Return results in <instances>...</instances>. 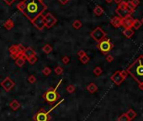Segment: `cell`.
Returning a JSON list of instances; mask_svg holds the SVG:
<instances>
[{"label":"cell","mask_w":143,"mask_h":121,"mask_svg":"<svg viewBox=\"0 0 143 121\" xmlns=\"http://www.w3.org/2000/svg\"><path fill=\"white\" fill-rule=\"evenodd\" d=\"M82 23H81V21L80 20H75L74 22L73 23V27L75 29H79L80 28L82 27Z\"/></svg>","instance_id":"4316f807"},{"label":"cell","mask_w":143,"mask_h":121,"mask_svg":"<svg viewBox=\"0 0 143 121\" xmlns=\"http://www.w3.org/2000/svg\"><path fill=\"white\" fill-rule=\"evenodd\" d=\"M28 81L30 83H35V82H36V77L34 75H30V77H28Z\"/></svg>","instance_id":"e575fe53"},{"label":"cell","mask_w":143,"mask_h":121,"mask_svg":"<svg viewBox=\"0 0 143 121\" xmlns=\"http://www.w3.org/2000/svg\"><path fill=\"white\" fill-rule=\"evenodd\" d=\"M123 34L126 38H131L134 35V30H132V29H125L123 30Z\"/></svg>","instance_id":"7402d4cb"},{"label":"cell","mask_w":143,"mask_h":121,"mask_svg":"<svg viewBox=\"0 0 143 121\" xmlns=\"http://www.w3.org/2000/svg\"><path fill=\"white\" fill-rule=\"evenodd\" d=\"M66 89H67V91L69 93H73L75 92V89H76V88H75V87L73 86V85L70 84V85H68V86L67 87V88H66Z\"/></svg>","instance_id":"4dcf8cb0"},{"label":"cell","mask_w":143,"mask_h":121,"mask_svg":"<svg viewBox=\"0 0 143 121\" xmlns=\"http://www.w3.org/2000/svg\"><path fill=\"white\" fill-rule=\"evenodd\" d=\"M14 23L13 20L10 19L6 20L5 22L4 23V27L6 29H8V30H11L14 28Z\"/></svg>","instance_id":"2e32d148"},{"label":"cell","mask_w":143,"mask_h":121,"mask_svg":"<svg viewBox=\"0 0 143 121\" xmlns=\"http://www.w3.org/2000/svg\"><path fill=\"white\" fill-rule=\"evenodd\" d=\"M43 19H44V23H45V27H46L47 29H50L52 26L54 25L56 23L57 19L55 18L51 13L46 14V15H43Z\"/></svg>","instance_id":"52a82bcc"},{"label":"cell","mask_w":143,"mask_h":121,"mask_svg":"<svg viewBox=\"0 0 143 121\" xmlns=\"http://www.w3.org/2000/svg\"><path fill=\"white\" fill-rule=\"evenodd\" d=\"M126 8H127V11H128L129 14H131L135 12V9L136 7L133 5V4L131 3V1H128L126 2Z\"/></svg>","instance_id":"d6986e66"},{"label":"cell","mask_w":143,"mask_h":121,"mask_svg":"<svg viewBox=\"0 0 143 121\" xmlns=\"http://www.w3.org/2000/svg\"><path fill=\"white\" fill-rule=\"evenodd\" d=\"M127 115V117H128V119H130V121H131L132 119H134L136 117V113L134 111L132 108H130V109L127 111V113L125 114Z\"/></svg>","instance_id":"ffe728a7"},{"label":"cell","mask_w":143,"mask_h":121,"mask_svg":"<svg viewBox=\"0 0 143 121\" xmlns=\"http://www.w3.org/2000/svg\"><path fill=\"white\" fill-rule=\"evenodd\" d=\"M93 13H94V14L97 15V16H101V15L104 14V9H103V8L101 7V6L98 5L93 9Z\"/></svg>","instance_id":"44dd1931"},{"label":"cell","mask_w":143,"mask_h":121,"mask_svg":"<svg viewBox=\"0 0 143 121\" xmlns=\"http://www.w3.org/2000/svg\"><path fill=\"white\" fill-rule=\"evenodd\" d=\"M9 51L10 52V55H14V54L18 53V50H17V45H14V46H11L9 48ZM20 53V52H19Z\"/></svg>","instance_id":"d4e9b609"},{"label":"cell","mask_w":143,"mask_h":121,"mask_svg":"<svg viewBox=\"0 0 143 121\" xmlns=\"http://www.w3.org/2000/svg\"><path fill=\"white\" fill-rule=\"evenodd\" d=\"M32 24L35 25V27L36 28V29H41H41L45 27V23H44V19H43V14L40 15L39 17H37V18L35 19L33 22H32Z\"/></svg>","instance_id":"7c38bea8"},{"label":"cell","mask_w":143,"mask_h":121,"mask_svg":"<svg viewBox=\"0 0 143 121\" xmlns=\"http://www.w3.org/2000/svg\"><path fill=\"white\" fill-rule=\"evenodd\" d=\"M58 1H59L61 4H66L67 3L69 2V0H58Z\"/></svg>","instance_id":"b9f144b4"},{"label":"cell","mask_w":143,"mask_h":121,"mask_svg":"<svg viewBox=\"0 0 143 121\" xmlns=\"http://www.w3.org/2000/svg\"><path fill=\"white\" fill-rule=\"evenodd\" d=\"M52 50H53V48H52L49 44H46V45H45V46H43L42 51L44 52V53H46V54H50L51 52L52 51Z\"/></svg>","instance_id":"cb8c5ba5"},{"label":"cell","mask_w":143,"mask_h":121,"mask_svg":"<svg viewBox=\"0 0 143 121\" xmlns=\"http://www.w3.org/2000/svg\"><path fill=\"white\" fill-rule=\"evenodd\" d=\"M141 25H142V24H141V22L140 21L139 19H135L133 20L132 27H133L135 29H139L141 27Z\"/></svg>","instance_id":"603a6c76"},{"label":"cell","mask_w":143,"mask_h":121,"mask_svg":"<svg viewBox=\"0 0 143 121\" xmlns=\"http://www.w3.org/2000/svg\"><path fill=\"white\" fill-rule=\"evenodd\" d=\"M25 60H26V57L24 55V53H23L19 56V58H17L16 60H15V64H16V66H19V67H22L24 65V63H25Z\"/></svg>","instance_id":"5bb4252c"},{"label":"cell","mask_w":143,"mask_h":121,"mask_svg":"<svg viewBox=\"0 0 143 121\" xmlns=\"http://www.w3.org/2000/svg\"><path fill=\"white\" fill-rule=\"evenodd\" d=\"M110 24L114 26L115 28H119L122 24V18L119 16H115L110 20Z\"/></svg>","instance_id":"4fadbf2b"},{"label":"cell","mask_w":143,"mask_h":121,"mask_svg":"<svg viewBox=\"0 0 143 121\" xmlns=\"http://www.w3.org/2000/svg\"><path fill=\"white\" fill-rule=\"evenodd\" d=\"M90 36H91L96 42L99 43L101 40H104L106 37V33L104 31V29H103L102 28L97 27L91 32Z\"/></svg>","instance_id":"5b68a950"},{"label":"cell","mask_w":143,"mask_h":121,"mask_svg":"<svg viewBox=\"0 0 143 121\" xmlns=\"http://www.w3.org/2000/svg\"><path fill=\"white\" fill-rule=\"evenodd\" d=\"M126 72L138 83H143V55H141L127 68Z\"/></svg>","instance_id":"7a4b0ae2"},{"label":"cell","mask_w":143,"mask_h":121,"mask_svg":"<svg viewBox=\"0 0 143 121\" xmlns=\"http://www.w3.org/2000/svg\"><path fill=\"white\" fill-rule=\"evenodd\" d=\"M78 56H79V58H81V57H83V56H86L87 54H86V52L84 51L81 50V51H78Z\"/></svg>","instance_id":"74e56055"},{"label":"cell","mask_w":143,"mask_h":121,"mask_svg":"<svg viewBox=\"0 0 143 121\" xmlns=\"http://www.w3.org/2000/svg\"><path fill=\"white\" fill-rule=\"evenodd\" d=\"M120 74H121V76H122V77L124 79L126 78L127 76H128V73H127V72L125 71V70H122V71H120Z\"/></svg>","instance_id":"8d00e7d4"},{"label":"cell","mask_w":143,"mask_h":121,"mask_svg":"<svg viewBox=\"0 0 143 121\" xmlns=\"http://www.w3.org/2000/svg\"><path fill=\"white\" fill-rule=\"evenodd\" d=\"M42 98L46 100V103L52 105L57 102L58 99L61 98V95L56 92V90L55 88H51L50 90H48L47 92H46L43 94Z\"/></svg>","instance_id":"3957f363"},{"label":"cell","mask_w":143,"mask_h":121,"mask_svg":"<svg viewBox=\"0 0 143 121\" xmlns=\"http://www.w3.org/2000/svg\"><path fill=\"white\" fill-rule=\"evenodd\" d=\"M9 107L12 108L13 110H14V111H16V110H18L19 108V107H20V103L18 102V101L16 100V99H14V100L11 101V103H9Z\"/></svg>","instance_id":"ac0fdd59"},{"label":"cell","mask_w":143,"mask_h":121,"mask_svg":"<svg viewBox=\"0 0 143 121\" xmlns=\"http://www.w3.org/2000/svg\"><path fill=\"white\" fill-rule=\"evenodd\" d=\"M106 60H107L108 62H112L114 60V57L112 56L111 55H107V56H106Z\"/></svg>","instance_id":"f35d334b"},{"label":"cell","mask_w":143,"mask_h":121,"mask_svg":"<svg viewBox=\"0 0 143 121\" xmlns=\"http://www.w3.org/2000/svg\"><path fill=\"white\" fill-rule=\"evenodd\" d=\"M134 19L132 18L131 14H127L125 18H122V24L121 26L125 29H132V24H133Z\"/></svg>","instance_id":"30bf717a"},{"label":"cell","mask_w":143,"mask_h":121,"mask_svg":"<svg viewBox=\"0 0 143 121\" xmlns=\"http://www.w3.org/2000/svg\"><path fill=\"white\" fill-rule=\"evenodd\" d=\"M110 79H111V80L113 81L114 83L117 85V86H120V85L125 80V79L122 77V76H121L120 71H116V72H115V73L111 76Z\"/></svg>","instance_id":"8fae6325"},{"label":"cell","mask_w":143,"mask_h":121,"mask_svg":"<svg viewBox=\"0 0 143 121\" xmlns=\"http://www.w3.org/2000/svg\"><path fill=\"white\" fill-rule=\"evenodd\" d=\"M24 4L22 13L30 22H33L47 9L46 5L39 0H24Z\"/></svg>","instance_id":"6da1fadb"},{"label":"cell","mask_w":143,"mask_h":121,"mask_svg":"<svg viewBox=\"0 0 143 121\" xmlns=\"http://www.w3.org/2000/svg\"><path fill=\"white\" fill-rule=\"evenodd\" d=\"M87 90L90 93H94L95 92L98 91V87H97V85L94 84L93 83H91L88 85Z\"/></svg>","instance_id":"e0dca14e"},{"label":"cell","mask_w":143,"mask_h":121,"mask_svg":"<svg viewBox=\"0 0 143 121\" xmlns=\"http://www.w3.org/2000/svg\"><path fill=\"white\" fill-rule=\"evenodd\" d=\"M4 1L6 4H8V5H12L15 0H4Z\"/></svg>","instance_id":"ab89813d"},{"label":"cell","mask_w":143,"mask_h":121,"mask_svg":"<svg viewBox=\"0 0 143 121\" xmlns=\"http://www.w3.org/2000/svg\"><path fill=\"white\" fill-rule=\"evenodd\" d=\"M0 85H1V87L5 90L6 92H9L10 90L15 86V83L14 81L12 80L9 77H7L1 82Z\"/></svg>","instance_id":"ba28073f"},{"label":"cell","mask_w":143,"mask_h":121,"mask_svg":"<svg viewBox=\"0 0 143 121\" xmlns=\"http://www.w3.org/2000/svg\"><path fill=\"white\" fill-rule=\"evenodd\" d=\"M105 1H106L107 3H108V4H110V3L113 2V0H105Z\"/></svg>","instance_id":"f6af8a7d"},{"label":"cell","mask_w":143,"mask_h":121,"mask_svg":"<svg viewBox=\"0 0 143 121\" xmlns=\"http://www.w3.org/2000/svg\"><path fill=\"white\" fill-rule=\"evenodd\" d=\"M131 3L135 7H136L140 4V0H131Z\"/></svg>","instance_id":"60d3db41"},{"label":"cell","mask_w":143,"mask_h":121,"mask_svg":"<svg viewBox=\"0 0 143 121\" xmlns=\"http://www.w3.org/2000/svg\"><path fill=\"white\" fill-rule=\"evenodd\" d=\"M17 50H18V51L20 52V53H24V50H25V47H24L23 45L19 44V45H17Z\"/></svg>","instance_id":"836d02e7"},{"label":"cell","mask_w":143,"mask_h":121,"mask_svg":"<svg viewBox=\"0 0 143 121\" xmlns=\"http://www.w3.org/2000/svg\"><path fill=\"white\" fill-rule=\"evenodd\" d=\"M24 55L25 56L26 59H27V58H30V57H31V56H36V53H35V51L31 47H27V48H25V50H24Z\"/></svg>","instance_id":"9a60e30c"},{"label":"cell","mask_w":143,"mask_h":121,"mask_svg":"<svg viewBox=\"0 0 143 121\" xmlns=\"http://www.w3.org/2000/svg\"><path fill=\"white\" fill-rule=\"evenodd\" d=\"M42 73L44 74L45 76H49L51 73V68H49L48 66H46V67L42 70Z\"/></svg>","instance_id":"f1b7e54d"},{"label":"cell","mask_w":143,"mask_h":121,"mask_svg":"<svg viewBox=\"0 0 143 121\" xmlns=\"http://www.w3.org/2000/svg\"><path fill=\"white\" fill-rule=\"evenodd\" d=\"M138 87L141 90H143V83H138Z\"/></svg>","instance_id":"7bdbcfd3"},{"label":"cell","mask_w":143,"mask_h":121,"mask_svg":"<svg viewBox=\"0 0 143 121\" xmlns=\"http://www.w3.org/2000/svg\"><path fill=\"white\" fill-rule=\"evenodd\" d=\"M103 73V69L100 67V66H96V67L93 69V74L97 77L100 76L101 74Z\"/></svg>","instance_id":"484cf974"},{"label":"cell","mask_w":143,"mask_h":121,"mask_svg":"<svg viewBox=\"0 0 143 121\" xmlns=\"http://www.w3.org/2000/svg\"><path fill=\"white\" fill-rule=\"evenodd\" d=\"M62 60V62L65 65H67L69 63V61H70V58L68 56H65L62 57V60Z\"/></svg>","instance_id":"d590c367"},{"label":"cell","mask_w":143,"mask_h":121,"mask_svg":"<svg viewBox=\"0 0 143 121\" xmlns=\"http://www.w3.org/2000/svg\"><path fill=\"white\" fill-rule=\"evenodd\" d=\"M113 1H114L115 3H116L117 4H120L121 2H122V0H113Z\"/></svg>","instance_id":"ee69618b"},{"label":"cell","mask_w":143,"mask_h":121,"mask_svg":"<svg viewBox=\"0 0 143 121\" xmlns=\"http://www.w3.org/2000/svg\"><path fill=\"white\" fill-rule=\"evenodd\" d=\"M79 60H80V61L83 63V64H87V63L89 61V57L86 55V56H84L79 58Z\"/></svg>","instance_id":"f546056e"},{"label":"cell","mask_w":143,"mask_h":121,"mask_svg":"<svg viewBox=\"0 0 143 121\" xmlns=\"http://www.w3.org/2000/svg\"><path fill=\"white\" fill-rule=\"evenodd\" d=\"M98 48L99 49L101 52L103 54H107L113 49L114 45L110 42V40L109 39H105L104 38V40H102L99 43H98Z\"/></svg>","instance_id":"277c9868"},{"label":"cell","mask_w":143,"mask_h":121,"mask_svg":"<svg viewBox=\"0 0 143 121\" xmlns=\"http://www.w3.org/2000/svg\"><path fill=\"white\" fill-rule=\"evenodd\" d=\"M39 1H41V2H43V0H39Z\"/></svg>","instance_id":"7dc6e473"},{"label":"cell","mask_w":143,"mask_h":121,"mask_svg":"<svg viewBox=\"0 0 143 121\" xmlns=\"http://www.w3.org/2000/svg\"><path fill=\"white\" fill-rule=\"evenodd\" d=\"M141 24H143V18H142V19H141Z\"/></svg>","instance_id":"bcb514c9"},{"label":"cell","mask_w":143,"mask_h":121,"mask_svg":"<svg viewBox=\"0 0 143 121\" xmlns=\"http://www.w3.org/2000/svg\"><path fill=\"white\" fill-rule=\"evenodd\" d=\"M27 60H28V61L30 63V64L34 65L38 60V58H37V56H34L30 57V58H27Z\"/></svg>","instance_id":"83f0119b"},{"label":"cell","mask_w":143,"mask_h":121,"mask_svg":"<svg viewBox=\"0 0 143 121\" xmlns=\"http://www.w3.org/2000/svg\"><path fill=\"white\" fill-rule=\"evenodd\" d=\"M118 121H130V119H128L127 115L125 114H123L118 118Z\"/></svg>","instance_id":"1f68e13d"},{"label":"cell","mask_w":143,"mask_h":121,"mask_svg":"<svg viewBox=\"0 0 143 121\" xmlns=\"http://www.w3.org/2000/svg\"><path fill=\"white\" fill-rule=\"evenodd\" d=\"M115 13L119 15V17L120 18H125L127 14H129L128 11H127V8H126V2H122L119 4L118 8L115 9Z\"/></svg>","instance_id":"9c48e42d"},{"label":"cell","mask_w":143,"mask_h":121,"mask_svg":"<svg viewBox=\"0 0 143 121\" xmlns=\"http://www.w3.org/2000/svg\"><path fill=\"white\" fill-rule=\"evenodd\" d=\"M51 119V117L50 115V113H48L43 108L39 110L34 116L35 121H50Z\"/></svg>","instance_id":"8992f818"},{"label":"cell","mask_w":143,"mask_h":121,"mask_svg":"<svg viewBox=\"0 0 143 121\" xmlns=\"http://www.w3.org/2000/svg\"><path fill=\"white\" fill-rule=\"evenodd\" d=\"M54 72L56 75H61V74L63 73V69H62L61 66H56V67L55 68Z\"/></svg>","instance_id":"d6a6232c"}]
</instances>
